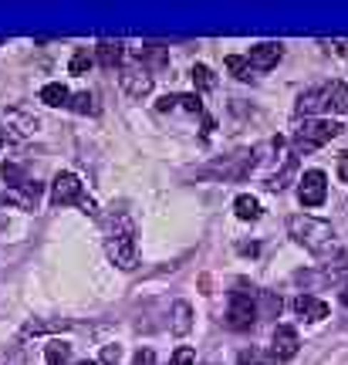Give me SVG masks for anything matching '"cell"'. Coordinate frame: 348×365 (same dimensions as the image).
I'll use <instances>...</instances> for the list:
<instances>
[{
	"label": "cell",
	"instance_id": "cell-15",
	"mask_svg": "<svg viewBox=\"0 0 348 365\" xmlns=\"http://www.w3.org/2000/svg\"><path fill=\"white\" fill-rule=\"evenodd\" d=\"M186 108V112H203V102H200V95H163L159 102H155V108L159 112H173V108Z\"/></svg>",
	"mask_w": 348,
	"mask_h": 365
},
{
	"label": "cell",
	"instance_id": "cell-26",
	"mask_svg": "<svg viewBox=\"0 0 348 365\" xmlns=\"http://www.w3.org/2000/svg\"><path fill=\"white\" fill-rule=\"evenodd\" d=\"M295 163H297L295 156H287V163H284V170H281V173H274V176H271L267 182H264V186H267V190H284V186H287V176L295 173Z\"/></svg>",
	"mask_w": 348,
	"mask_h": 365
},
{
	"label": "cell",
	"instance_id": "cell-1",
	"mask_svg": "<svg viewBox=\"0 0 348 365\" xmlns=\"http://www.w3.org/2000/svg\"><path fill=\"white\" fill-rule=\"evenodd\" d=\"M105 254L108 261L122 267V271H132L135 261H139V240H135V223H132L129 213L122 210H112L105 217Z\"/></svg>",
	"mask_w": 348,
	"mask_h": 365
},
{
	"label": "cell",
	"instance_id": "cell-12",
	"mask_svg": "<svg viewBox=\"0 0 348 365\" xmlns=\"http://www.w3.org/2000/svg\"><path fill=\"white\" fill-rule=\"evenodd\" d=\"M324 112H335V115L348 112V85L342 78L324 85Z\"/></svg>",
	"mask_w": 348,
	"mask_h": 365
},
{
	"label": "cell",
	"instance_id": "cell-22",
	"mask_svg": "<svg viewBox=\"0 0 348 365\" xmlns=\"http://www.w3.org/2000/svg\"><path fill=\"white\" fill-rule=\"evenodd\" d=\"M68 108H75V112H81V115H98V105H95V95H91V91H78V95H71Z\"/></svg>",
	"mask_w": 348,
	"mask_h": 365
},
{
	"label": "cell",
	"instance_id": "cell-30",
	"mask_svg": "<svg viewBox=\"0 0 348 365\" xmlns=\"http://www.w3.org/2000/svg\"><path fill=\"white\" fill-rule=\"evenodd\" d=\"M132 365H155L153 349H139V352L132 355Z\"/></svg>",
	"mask_w": 348,
	"mask_h": 365
},
{
	"label": "cell",
	"instance_id": "cell-8",
	"mask_svg": "<svg viewBox=\"0 0 348 365\" xmlns=\"http://www.w3.org/2000/svg\"><path fill=\"white\" fill-rule=\"evenodd\" d=\"M301 349V339H297V331L291 325H277L271 335V359L274 362H291Z\"/></svg>",
	"mask_w": 348,
	"mask_h": 365
},
{
	"label": "cell",
	"instance_id": "cell-27",
	"mask_svg": "<svg viewBox=\"0 0 348 365\" xmlns=\"http://www.w3.org/2000/svg\"><path fill=\"white\" fill-rule=\"evenodd\" d=\"M193 81H196V88H203V91L217 88V78H213V71H210L207 65H196L193 68Z\"/></svg>",
	"mask_w": 348,
	"mask_h": 365
},
{
	"label": "cell",
	"instance_id": "cell-34",
	"mask_svg": "<svg viewBox=\"0 0 348 365\" xmlns=\"http://www.w3.org/2000/svg\"><path fill=\"white\" fill-rule=\"evenodd\" d=\"M7 145V129H0V149Z\"/></svg>",
	"mask_w": 348,
	"mask_h": 365
},
{
	"label": "cell",
	"instance_id": "cell-3",
	"mask_svg": "<svg viewBox=\"0 0 348 365\" xmlns=\"http://www.w3.org/2000/svg\"><path fill=\"white\" fill-rule=\"evenodd\" d=\"M0 180H4V186H7V193H4V200H7V203H17V207H24V210L38 207L41 182L31 180L21 163H11V159H7V163L0 166Z\"/></svg>",
	"mask_w": 348,
	"mask_h": 365
},
{
	"label": "cell",
	"instance_id": "cell-35",
	"mask_svg": "<svg viewBox=\"0 0 348 365\" xmlns=\"http://www.w3.org/2000/svg\"><path fill=\"white\" fill-rule=\"evenodd\" d=\"M75 365H95V362H91V359H85V362H75Z\"/></svg>",
	"mask_w": 348,
	"mask_h": 365
},
{
	"label": "cell",
	"instance_id": "cell-9",
	"mask_svg": "<svg viewBox=\"0 0 348 365\" xmlns=\"http://www.w3.org/2000/svg\"><path fill=\"white\" fill-rule=\"evenodd\" d=\"M281 58H284V44H281V41H260V44H254V48H250V54H247V61H250V68H254V71H271Z\"/></svg>",
	"mask_w": 348,
	"mask_h": 365
},
{
	"label": "cell",
	"instance_id": "cell-6",
	"mask_svg": "<svg viewBox=\"0 0 348 365\" xmlns=\"http://www.w3.org/2000/svg\"><path fill=\"white\" fill-rule=\"evenodd\" d=\"M257 318H260L257 291H230V298H227V328L250 331Z\"/></svg>",
	"mask_w": 348,
	"mask_h": 365
},
{
	"label": "cell",
	"instance_id": "cell-14",
	"mask_svg": "<svg viewBox=\"0 0 348 365\" xmlns=\"http://www.w3.org/2000/svg\"><path fill=\"white\" fill-rule=\"evenodd\" d=\"M71 328L68 318H34V322H27L21 328V339H34V335H48V331H65Z\"/></svg>",
	"mask_w": 348,
	"mask_h": 365
},
{
	"label": "cell",
	"instance_id": "cell-29",
	"mask_svg": "<svg viewBox=\"0 0 348 365\" xmlns=\"http://www.w3.org/2000/svg\"><path fill=\"white\" fill-rule=\"evenodd\" d=\"M102 362L105 365H118V362H122V345H105V349H102Z\"/></svg>",
	"mask_w": 348,
	"mask_h": 365
},
{
	"label": "cell",
	"instance_id": "cell-13",
	"mask_svg": "<svg viewBox=\"0 0 348 365\" xmlns=\"http://www.w3.org/2000/svg\"><path fill=\"white\" fill-rule=\"evenodd\" d=\"M126 58V44L122 41H98L95 44V61L102 68H118Z\"/></svg>",
	"mask_w": 348,
	"mask_h": 365
},
{
	"label": "cell",
	"instance_id": "cell-23",
	"mask_svg": "<svg viewBox=\"0 0 348 365\" xmlns=\"http://www.w3.org/2000/svg\"><path fill=\"white\" fill-rule=\"evenodd\" d=\"M227 71H230L233 78H240V81L254 78V68H250V61H247V58H240V54H230V58H227Z\"/></svg>",
	"mask_w": 348,
	"mask_h": 365
},
{
	"label": "cell",
	"instance_id": "cell-16",
	"mask_svg": "<svg viewBox=\"0 0 348 365\" xmlns=\"http://www.w3.org/2000/svg\"><path fill=\"white\" fill-rule=\"evenodd\" d=\"M132 58L139 61V65H153V68H166L169 65V54L159 48V44H142L132 51Z\"/></svg>",
	"mask_w": 348,
	"mask_h": 365
},
{
	"label": "cell",
	"instance_id": "cell-4",
	"mask_svg": "<svg viewBox=\"0 0 348 365\" xmlns=\"http://www.w3.org/2000/svg\"><path fill=\"white\" fill-rule=\"evenodd\" d=\"M81 207V213H98V207H95V200H91L88 193H85V182L78 180L75 173H58L51 180V207Z\"/></svg>",
	"mask_w": 348,
	"mask_h": 365
},
{
	"label": "cell",
	"instance_id": "cell-17",
	"mask_svg": "<svg viewBox=\"0 0 348 365\" xmlns=\"http://www.w3.org/2000/svg\"><path fill=\"white\" fill-rule=\"evenodd\" d=\"M324 108V85L322 88H308L301 98H297V115H314Z\"/></svg>",
	"mask_w": 348,
	"mask_h": 365
},
{
	"label": "cell",
	"instance_id": "cell-10",
	"mask_svg": "<svg viewBox=\"0 0 348 365\" xmlns=\"http://www.w3.org/2000/svg\"><path fill=\"white\" fill-rule=\"evenodd\" d=\"M118 81H122V88H126V95H132V98H145L149 91H153V75H149V68H126L122 75H118Z\"/></svg>",
	"mask_w": 348,
	"mask_h": 365
},
{
	"label": "cell",
	"instance_id": "cell-37",
	"mask_svg": "<svg viewBox=\"0 0 348 365\" xmlns=\"http://www.w3.org/2000/svg\"><path fill=\"white\" fill-rule=\"evenodd\" d=\"M0 44H4V38H0Z\"/></svg>",
	"mask_w": 348,
	"mask_h": 365
},
{
	"label": "cell",
	"instance_id": "cell-33",
	"mask_svg": "<svg viewBox=\"0 0 348 365\" xmlns=\"http://www.w3.org/2000/svg\"><path fill=\"white\" fill-rule=\"evenodd\" d=\"M342 304L348 308V281H345V287H342Z\"/></svg>",
	"mask_w": 348,
	"mask_h": 365
},
{
	"label": "cell",
	"instance_id": "cell-24",
	"mask_svg": "<svg viewBox=\"0 0 348 365\" xmlns=\"http://www.w3.org/2000/svg\"><path fill=\"white\" fill-rule=\"evenodd\" d=\"M95 65V54L88 51V48H78L75 54H71V75H85V71H88V68Z\"/></svg>",
	"mask_w": 348,
	"mask_h": 365
},
{
	"label": "cell",
	"instance_id": "cell-20",
	"mask_svg": "<svg viewBox=\"0 0 348 365\" xmlns=\"http://www.w3.org/2000/svg\"><path fill=\"white\" fill-rule=\"evenodd\" d=\"M193 328V308L186 304V301H176L173 304V331L176 335H186Z\"/></svg>",
	"mask_w": 348,
	"mask_h": 365
},
{
	"label": "cell",
	"instance_id": "cell-2",
	"mask_svg": "<svg viewBox=\"0 0 348 365\" xmlns=\"http://www.w3.org/2000/svg\"><path fill=\"white\" fill-rule=\"evenodd\" d=\"M287 234L295 237L304 250H311L314 257L335 254V230H332V223L318 220V217H308V213L291 217V220H287Z\"/></svg>",
	"mask_w": 348,
	"mask_h": 365
},
{
	"label": "cell",
	"instance_id": "cell-25",
	"mask_svg": "<svg viewBox=\"0 0 348 365\" xmlns=\"http://www.w3.org/2000/svg\"><path fill=\"white\" fill-rule=\"evenodd\" d=\"M237 362L240 365H274V359H271V352H260V349H244V352L237 355Z\"/></svg>",
	"mask_w": 348,
	"mask_h": 365
},
{
	"label": "cell",
	"instance_id": "cell-21",
	"mask_svg": "<svg viewBox=\"0 0 348 365\" xmlns=\"http://www.w3.org/2000/svg\"><path fill=\"white\" fill-rule=\"evenodd\" d=\"M233 213L240 217V220H260V203L254 200V196H237L233 200Z\"/></svg>",
	"mask_w": 348,
	"mask_h": 365
},
{
	"label": "cell",
	"instance_id": "cell-5",
	"mask_svg": "<svg viewBox=\"0 0 348 365\" xmlns=\"http://www.w3.org/2000/svg\"><path fill=\"white\" fill-rule=\"evenodd\" d=\"M345 132V125H338L332 118H304L295 132V156L297 153H311V149H322L332 139H338Z\"/></svg>",
	"mask_w": 348,
	"mask_h": 365
},
{
	"label": "cell",
	"instance_id": "cell-11",
	"mask_svg": "<svg viewBox=\"0 0 348 365\" xmlns=\"http://www.w3.org/2000/svg\"><path fill=\"white\" fill-rule=\"evenodd\" d=\"M295 314L304 318V322H322V318H328V304H324L322 298H314V294H297Z\"/></svg>",
	"mask_w": 348,
	"mask_h": 365
},
{
	"label": "cell",
	"instance_id": "cell-31",
	"mask_svg": "<svg viewBox=\"0 0 348 365\" xmlns=\"http://www.w3.org/2000/svg\"><path fill=\"white\" fill-rule=\"evenodd\" d=\"M338 180L348 182V153H342V156H338Z\"/></svg>",
	"mask_w": 348,
	"mask_h": 365
},
{
	"label": "cell",
	"instance_id": "cell-28",
	"mask_svg": "<svg viewBox=\"0 0 348 365\" xmlns=\"http://www.w3.org/2000/svg\"><path fill=\"white\" fill-rule=\"evenodd\" d=\"M193 362H196V352L190 345H180V349L173 352V359H169V365H193Z\"/></svg>",
	"mask_w": 348,
	"mask_h": 365
},
{
	"label": "cell",
	"instance_id": "cell-36",
	"mask_svg": "<svg viewBox=\"0 0 348 365\" xmlns=\"http://www.w3.org/2000/svg\"><path fill=\"white\" fill-rule=\"evenodd\" d=\"M0 200H4V193H0Z\"/></svg>",
	"mask_w": 348,
	"mask_h": 365
},
{
	"label": "cell",
	"instance_id": "cell-7",
	"mask_svg": "<svg viewBox=\"0 0 348 365\" xmlns=\"http://www.w3.org/2000/svg\"><path fill=\"white\" fill-rule=\"evenodd\" d=\"M324 196H328V176L322 170H308L297 180V200L304 207H322Z\"/></svg>",
	"mask_w": 348,
	"mask_h": 365
},
{
	"label": "cell",
	"instance_id": "cell-19",
	"mask_svg": "<svg viewBox=\"0 0 348 365\" xmlns=\"http://www.w3.org/2000/svg\"><path fill=\"white\" fill-rule=\"evenodd\" d=\"M44 359H48V365H71V345L61 339H51L44 345Z\"/></svg>",
	"mask_w": 348,
	"mask_h": 365
},
{
	"label": "cell",
	"instance_id": "cell-32",
	"mask_svg": "<svg viewBox=\"0 0 348 365\" xmlns=\"http://www.w3.org/2000/svg\"><path fill=\"white\" fill-rule=\"evenodd\" d=\"M335 51L342 54V58H348V41H338V44H335Z\"/></svg>",
	"mask_w": 348,
	"mask_h": 365
},
{
	"label": "cell",
	"instance_id": "cell-18",
	"mask_svg": "<svg viewBox=\"0 0 348 365\" xmlns=\"http://www.w3.org/2000/svg\"><path fill=\"white\" fill-rule=\"evenodd\" d=\"M38 98H41L44 105H51V108H61V105L71 102V91H68L61 81H51V85H44V88H41Z\"/></svg>",
	"mask_w": 348,
	"mask_h": 365
}]
</instances>
